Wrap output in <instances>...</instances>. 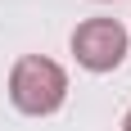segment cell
<instances>
[{
    "label": "cell",
    "mask_w": 131,
    "mask_h": 131,
    "mask_svg": "<svg viewBox=\"0 0 131 131\" xmlns=\"http://www.w3.org/2000/svg\"><path fill=\"white\" fill-rule=\"evenodd\" d=\"M9 100L27 118H45L68 100V72L45 54H23L9 72Z\"/></svg>",
    "instance_id": "obj_1"
},
{
    "label": "cell",
    "mask_w": 131,
    "mask_h": 131,
    "mask_svg": "<svg viewBox=\"0 0 131 131\" xmlns=\"http://www.w3.org/2000/svg\"><path fill=\"white\" fill-rule=\"evenodd\" d=\"M131 32L118 23V18H86V23L72 32V54H77L81 68L91 72H113V68L127 59Z\"/></svg>",
    "instance_id": "obj_2"
},
{
    "label": "cell",
    "mask_w": 131,
    "mask_h": 131,
    "mask_svg": "<svg viewBox=\"0 0 131 131\" xmlns=\"http://www.w3.org/2000/svg\"><path fill=\"white\" fill-rule=\"evenodd\" d=\"M122 131H131V108H127V118H122Z\"/></svg>",
    "instance_id": "obj_3"
}]
</instances>
